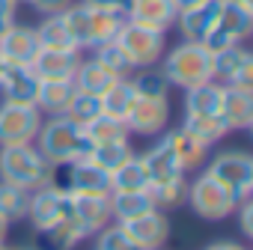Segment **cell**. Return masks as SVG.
<instances>
[{
    "mask_svg": "<svg viewBox=\"0 0 253 250\" xmlns=\"http://www.w3.org/2000/svg\"><path fill=\"white\" fill-rule=\"evenodd\" d=\"M158 69L164 72L170 86L188 89L206 81H214V51L203 42H188L182 39L170 51H164Z\"/></svg>",
    "mask_w": 253,
    "mask_h": 250,
    "instance_id": "obj_1",
    "label": "cell"
},
{
    "mask_svg": "<svg viewBox=\"0 0 253 250\" xmlns=\"http://www.w3.org/2000/svg\"><path fill=\"white\" fill-rule=\"evenodd\" d=\"M33 146H36L54 167H60V164H69V161L86 158L92 143H89L86 131L81 128L78 122H72L66 113H60V116L42 119Z\"/></svg>",
    "mask_w": 253,
    "mask_h": 250,
    "instance_id": "obj_2",
    "label": "cell"
},
{
    "mask_svg": "<svg viewBox=\"0 0 253 250\" xmlns=\"http://www.w3.org/2000/svg\"><path fill=\"white\" fill-rule=\"evenodd\" d=\"M63 21H66V30L72 36V45L84 54V51H92L110 39H116L119 27H122V15L116 12H104V9H92L86 3H69L63 12Z\"/></svg>",
    "mask_w": 253,
    "mask_h": 250,
    "instance_id": "obj_3",
    "label": "cell"
},
{
    "mask_svg": "<svg viewBox=\"0 0 253 250\" xmlns=\"http://www.w3.org/2000/svg\"><path fill=\"white\" fill-rule=\"evenodd\" d=\"M0 182L18 185L24 191H36L54 182V164L33 146H0Z\"/></svg>",
    "mask_w": 253,
    "mask_h": 250,
    "instance_id": "obj_4",
    "label": "cell"
},
{
    "mask_svg": "<svg viewBox=\"0 0 253 250\" xmlns=\"http://www.w3.org/2000/svg\"><path fill=\"white\" fill-rule=\"evenodd\" d=\"M206 173L214 182H220L238 203L253 197V155L250 152H244V149H223V152H217L209 161Z\"/></svg>",
    "mask_w": 253,
    "mask_h": 250,
    "instance_id": "obj_5",
    "label": "cell"
},
{
    "mask_svg": "<svg viewBox=\"0 0 253 250\" xmlns=\"http://www.w3.org/2000/svg\"><path fill=\"white\" fill-rule=\"evenodd\" d=\"M185 203L191 206V211L203 220H226L229 214H235V206L238 200L220 185L214 182L209 173H200L194 182H188V194H185Z\"/></svg>",
    "mask_w": 253,
    "mask_h": 250,
    "instance_id": "obj_6",
    "label": "cell"
},
{
    "mask_svg": "<svg viewBox=\"0 0 253 250\" xmlns=\"http://www.w3.org/2000/svg\"><path fill=\"white\" fill-rule=\"evenodd\" d=\"M119 48L125 51V57L131 60L134 69H146V66H158L164 51H167V33L131 24V21H122L119 33H116Z\"/></svg>",
    "mask_w": 253,
    "mask_h": 250,
    "instance_id": "obj_7",
    "label": "cell"
},
{
    "mask_svg": "<svg viewBox=\"0 0 253 250\" xmlns=\"http://www.w3.org/2000/svg\"><path fill=\"white\" fill-rule=\"evenodd\" d=\"M253 33V9L232 3V0H220V12L217 21L211 27V33L206 36L203 45H209L211 51L229 48V45H241L247 36Z\"/></svg>",
    "mask_w": 253,
    "mask_h": 250,
    "instance_id": "obj_8",
    "label": "cell"
},
{
    "mask_svg": "<svg viewBox=\"0 0 253 250\" xmlns=\"http://www.w3.org/2000/svg\"><path fill=\"white\" fill-rule=\"evenodd\" d=\"M42 113L36 104H12L0 101V146L33 143L42 125Z\"/></svg>",
    "mask_w": 253,
    "mask_h": 250,
    "instance_id": "obj_9",
    "label": "cell"
},
{
    "mask_svg": "<svg viewBox=\"0 0 253 250\" xmlns=\"http://www.w3.org/2000/svg\"><path fill=\"white\" fill-rule=\"evenodd\" d=\"M54 185H60L66 194H110V173L89 158H78L54 167Z\"/></svg>",
    "mask_w": 253,
    "mask_h": 250,
    "instance_id": "obj_10",
    "label": "cell"
},
{
    "mask_svg": "<svg viewBox=\"0 0 253 250\" xmlns=\"http://www.w3.org/2000/svg\"><path fill=\"white\" fill-rule=\"evenodd\" d=\"M27 217L33 223V229H45L51 223H60L66 217H72V208H69V194L48 182L36 191H30V208H27Z\"/></svg>",
    "mask_w": 253,
    "mask_h": 250,
    "instance_id": "obj_11",
    "label": "cell"
},
{
    "mask_svg": "<svg viewBox=\"0 0 253 250\" xmlns=\"http://www.w3.org/2000/svg\"><path fill=\"white\" fill-rule=\"evenodd\" d=\"M170 122V101L167 98H137L125 116L128 134H140V137H158L167 131Z\"/></svg>",
    "mask_w": 253,
    "mask_h": 250,
    "instance_id": "obj_12",
    "label": "cell"
},
{
    "mask_svg": "<svg viewBox=\"0 0 253 250\" xmlns=\"http://www.w3.org/2000/svg\"><path fill=\"white\" fill-rule=\"evenodd\" d=\"M214 81L223 86L253 89V54L244 48V42L214 51Z\"/></svg>",
    "mask_w": 253,
    "mask_h": 250,
    "instance_id": "obj_13",
    "label": "cell"
},
{
    "mask_svg": "<svg viewBox=\"0 0 253 250\" xmlns=\"http://www.w3.org/2000/svg\"><path fill=\"white\" fill-rule=\"evenodd\" d=\"M125 235L131 238V244L137 250H161L170 238V220L161 208H152L140 217H131L122 223Z\"/></svg>",
    "mask_w": 253,
    "mask_h": 250,
    "instance_id": "obj_14",
    "label": "cell"
},
{
    "mask_svg": "<svg viewBox=\"0 0 253 250\" xmlns=\"http://www.w3.org/2000/svg\"><path fill=\"white\" fill-rule=\"evenodd\" d=\"M39 86H42V81L33 72V66L3 63V72H0V98H3V101H12V104H36Z\"/></svg>",
    "mask_w": 253,
    "mask_h": 250,
    "instance_id": "obj_15",
    "label": "cell"
},
{
    "mask_svg": "<svg viewBox=\"0 0 253 250\" xmlns=\"http://www.w3.org/2000/svg\"><path fill=\"white\" fill-rule=\"evenodd\" d=\"M69 208H72V220L81 226L86 238L113 220L107 194H69Z\"/></svg>",
    "mask_w": 253,
    "mask_h": 250,
    "instance_id": "obj_16",
    "label": "cell"
},
{
    "mask_svg": "<svg viewBox=\"0 0 253 250\" xmlns=\"http://www.w3.org/2000/svg\"><path fill=\"white\" fill-rule=\"evenodd\" d=\"M39 54V39H36V27L30 24H9L0 33V60L3 63H15V66H30Z\"/></svg>",
    "mask_w": 253,
    "mask_h": 250,
    "instance_id": "obj_17",
    "label": "cell"
},
{
    "mask_svg": "<svg viewBox=\"0 0 253 250\" xmlns=\"http://www.w3.org/2000/svg\"><path fill=\"white\" fill-rule=\"evenodd\" d=\"M176 15L179 9L173 0H131L128 9H125V21L158 30V33H167L176 24Z\"/></svg>",
    "mask_w": 253,
    "mask_h": 250,
    "instance_id": "obj_18",
    "label": "cell"
},
{
    "mask_svg": "<svg viewBox=\"0 0 253 250\" xmlns=\"http://www.w3.org/2000/svg\"><path fill=\"white\" fill-rule=\"evenodd\" d=\"M81 57L84 54L75 48H39L30 66L39 75V81H72Z\"/></svg>",
    "mask_w": 253,
    "mask_h": 250,
    "instance_id": "obj_19",
    "label": "cell"
},
{
    "mask_svg": "<svg viewBox=\"0 0 253 250\" xmlns=\"http://www.w3.org/2000/svg\"><path fill=\"white\" fill-rule=\"evenodd\" d=\"M220 122L226 125V131H247V128H253V89L223 86Z\"/></svg>",
    "mask_w": 253,
    "mask_h": 250,
    "instance_id": "obj_20",
    "label": "cell"
},
{
    "mask_svg": "<svg viewBox=\"0 0 253 250\" xmlns=\"http://www.w3.org/2000/svg\"><path fill=\"white\" fill-rule=\"evenodd\" d=\"M217 12H220V0H206L200 6H191V9H182L176 15V24L182 39L188 42H206V36L211 33L214 21H217Z\"/></svg>",
    "mask_w": 253,
    "mask_h": 250,
    "instance_id": "obj_21",
    "label": "cell"
},
{
    "mask_svg": "<svg viewBox=\"0 0 253 250\" xmlns=\"http://www.w3.org/2000/svg\"><path fill=\"white\" fill-rule=\"evenodd\" d=\"M161 137H164V143L170 146L173 158L179 161V167H182L185 173H188V170H197V167L206 164V158H209V146H206L203 140H197L191 131H185L182 125H179V128H173V131H164Z\"/></svg>",
    "mask_w": 253,
    "mask_h": 250,
    "instance_id": "obj_22",
    "label": "cell"
},
{
    "mask_svg": "<svg viewBox=\"0 0 253 250\" xmlns=\"http://www.w3.org/2000/svg\"><path fill=\"white\" fill-rule=\"evenodd\" d=\"M220 101H223V83L220 81H206L197 86L185 89V116H220Z\"/></svg>",
    "mask_w": 253,
    "mask_h": 250,
    "instance_id": "obj_23",
    "label": "cell"
},
{
    "mask_svg": "<svg viewBox=\"0 0 253 250\" xmlns=\"http://www.w3.org/2000/svg\"><path fill=\"white\" fill-rule=\"evenodd\" d=\"M140 158H143V164H146L149 185H158V182H170V179H182V176H185V170H182L179 161L173 158V152H170V146L164 143V137H161L149 152H143Z\"/></svg>",
    "mask_w": 253,
    "mask_h": 250,
    "instance_id": "obj_24",
    "label": "cell"
},
{
    "mask_svg": "<svg viewBox=\"0 0 253 250\" xmlns=\"http://www.w3.org/2000/svg\"><path fill=\"white\" fill-rule=\"evenodd\" d=\"M86 235L81 232V226L66 217L60 223H51L45 229H36V247L39 250H75Z\"/></svg>",
    "mask_w": 253,
    "mask_h": 250,
    "instance_id": "obj_25",
    "label": "cell"
},
{
    "mask_svg": "<svg viewBox=\"0 0 253 250\" xmlns=\"http://www.w3.org/2000/svg\"><path fill=\"white\" fill-rule=\"evenodd\" d=\"M107 200H110V217L116 223H125V220L140 217L155 208L149 191H110Z\"/></svg>",
    "mask_w": 253,
    "mask_h": 250,
    "instance_id": "obj_26",
    "label": "cell"
},
{
    "mask_svg": "<svg viewBox=\"0 0 253 250\" xmlns=\"http://www.w3.org/2000/svg\"><path fill=\"white\" fill-rule=\"evenodd\" d=\"M72 98H75V83L72 81H42L36 107H39L42 116H60V113H66Z\"/></svg>",
    "mask_w": 253,
    "mask_h": 250,
    "instance_id": "obj_27",
    "label": "cell"
},
{
    "mask_svg": "<svg viewBox=\"0 0 253 250\" xmlns=\"http://www.w3.org/2000/svg\"><path fill=\"white\" fill-rule=\"evenodd\" d=\"M113 81H119V78H113L107 69H101L92 57H81V63H78V69H75V78H72V83H75V89L78 92H86V95H101Z\"/></svg>",
    "mask_w": 253,
    "mask_h": 250,
    "instance_id": "obj_28",
    "label": "cell"
},
{
    "mask_svg": "<svg viewBox=\"0 0 253 250\" xmlns=\"http://www.w3.org/2000/svg\"><path fill=\"white\" fill-rule=\"evenodd\" d=\"M134 155V146H131V137H119V140H107V143H92L89 146V161L98 164L104 173H113L119 164H125Z\"/></svg>",
    "mask_w": 253,
    "mask_h": 250,
    "instance_id": "obj_29",
    "label": "cell"
},
{
    "mask_svg": "<svg viewBox=\"0 0 253 250\" xmlns=\"http://www.w3.org/2000/svg\"><path fill=\"white\" fill-rule=\"evenodd\" d=\"M110 191H149V173L140 155H131L110 173Z\"/></svg>",
    "mask_w": 253,
    "mask_h": 250,
    "instance_id": "obj_30",
    "label": "cell"
},
{
    "mask_svg": "<svg viewBox=\"0 0 253 250\" xmlns=\"http://www.w3.org/2000/svg\"><path fill=\"white\" fill-rule=\"evenodd\" d=\"M98 98H101V113H107V116L125 122V116H128V110H131V104H134V89H131L128 78H119V81H113Z\"/></svg>",
    "mask_w": 253,
    "mask_h": 250,
    "instance_id": "obj_31",
    "label": "cell"
},
{
    "mask_svg": "<svg viewBox=\"0 0 253 250\" xmlns=\"http://www.w3.org/2000/svg\"><path fill=\"white\" fill-rule=\"evenodd\" d=\"M128 83L137 98H167V92H170V83L158 66L137 69L134 75H128Z\"/></svg>",
    "mask_w": 253,
    "mask_h": 250,
    "instance_id": "obj_32",
    "label": "cell"
},
{
    "mask_svg": "<svg viewBox=\"0 0 253 250\" xmlns=\"http://www.w3.org/2000/svg\"><path fill=\"white\" fill-rule=\"evenodd\" d=\"M27 208H30V191L0 182V217L6 223H18L27 217Z\"/></svg>",
    "mask_w": 253,
    "mask_h": 250,
    "instance_id": "obj_33",
    "label": "cell"
},
{
    "mask_svg": "<svg viewBox=\"0 0 253 250\" xmlns=\"http://www.w3.org/2000/svg\"><path fill=\"white\" fill-rule=\"evenodd\" d=\"M89 57H92L101 69H107L113 78H128V75L134 72L131 60L125 57V51L119 48V42H116V39H110V42H104V45L92 48V51H89Z\"/></svg>",
    "mask_w": 253,
    "mask_h": 250,
    "instance_id": "obj_34",
    "label": "cell"
},
{
    "mask_svg": "<svg viewBox=\"0 0 253 250\" xmlns=\"http://www.w3.org/2000/svg\"><path fill=\"white\" fill-rule=\"evenodd\" d=\"M182 128L191 131L197 140H203L209 149H211L214 143H220V140L229 134L226 125L220 122V116H185V119H182Z\"/></svg>",
    "mask_w": 253,
    "mask_h": 250,
    "instance_id": "obj_35",
    "label": "cell"
},
{
    "mask_svg": "<svg viewBox=\"0 0 253 250\" xmlns=\"http://www.w3.org/2000/svg\"><path fill=\"white\" fill-rule=\"evenodd\" d=\"M36 39H39V48H75L72 45V36L66 30V21L60 12L54 15H45L36 27ZM78 51V48H75Z\"/></svg>",
    "mask_w": 253,
    "mask_h": 250,
    "instance_id": "obj_36",
    "label": "cell"
},
{
    "mask_svg": "<svg viewBox=\"0 0 253 250\" xmlns=\"http://www.w3.org/2000/svg\"><path fill=\"white\" fill-rule=\"evenodd\" d=\"M84 131L89 137V143H107V140H119V137H131L128 125L122 119H113L107 113H98L89 125H84Z\"/></svg>",
    "mask_w": 253,
    "mask_h": 250,
    "instance_id": "obj_37",
    "label": "cell"
},
{
    "mask_svg": "<svg viewBox=\"0 0 253 250\" xmlns=\"http://www.w3.org/2000/svg\"><path fill=\"white\" fill-rule=\"evenodd\" d=\"M185 194H188V179H170V182H158V185H149V197L155 203V208L167 211V208H176L185 203Z\"/></svg>",
    "mask_w": 253,
    "mask_h": 250,
    "instance_id": "obj_38",
    "label": "cell"
},
{
    "mask_svg": "<svg viewBox=\"0 0 253 250\" xmlns=\"http://www.w3.org/2000/svg\"><path fill=\"white\" fill-rule=\"evenodd\" d=\"M98 113H101V98H98V95H86V92H78V89H75V98L69 101L66 116H69L72 122H78L81 128H84V125H89Z\"/></svg>",
    "mask_w": 253,
    "mask_h": 250,
    "instance_id": "obj_39",
    "label": "cell"
},
{
    "mask_svg": "<svg viewBox=\"0 0 253 250\" xmlns=\"http://www.w3.org/2000/svg\"><path fill=\"white\" fill-rule=\"evenodd\" d=\"M95 250H137V247L131 244L128 235H125L122 223L110 220L107 226H101V229L95 232Z\"/></svg>",
    "mask_w": 253,
    "mask_h": 250,
    "instance_id": "obj_40",
    "label": "cell"
},
{
    "mask_svg": "<svg viewBox=\"0 0 253 250\" xmlns=\"http://www.w3.org/2000/svg\"><path fill=\"white\" fill-rule=\"evenodd\" d=\"M235 211H238V226H241V232H244L247 238H253V197L241 200V203L235 206Z\"/></svg>",
    "mask_w": 253,
    "mask_h": 250,
    "instance_id": "obj_41",
    "label": "cell"
},
{
    "mask_svg": "<svg viewBox=\"0 0 253 250\" xmlns=\"http://www.w3.org/2000/svg\"><path fill=\"white\" fill-rule=\"evenodd\" d=\"M18 3H27V6L36 9L39 15H54V12H63L72 0H18Z\"/></svg>",
    "mask_w": 253,
    "mask_h": 250,
    "instance_id": "obj_42",
    "label": "cell"
},
{
    "mask_svg": "<svg viewBox=\"0 0 253 250\" xmlns=\"http://www.w3.org/2000/svg\"><path fill=\"white\" fill-rule=\"evenodd\" d=\"M81 3H86L92 9H104V12H116V15L125 18V9H128L131 0H81Z\"/></svg>",
    "mask_w": 253,
    "mask_h": 250,
    "instance_id": "obj_43",
    "label": "cell"
},
{
    "mask_svg": "<svg viewBox=\"0 0 253 250\" xmlns=\"http://www.w3.org/2000/svg\"><path fill=\"white\" fill-rule=\"evenodd\" d=\"M18 15V0H0V33H3Z\"/></svg>",
    "mask_w": 253,
    "mask_h": 250,
    "instance_id": "obj_44",
    "label": "cell"
},
{
    "mask_svg": "<svg viewBox=\"0 0 253 250\" xmlns=\"http://www.w3.org/2000/svg\"><path fill=\"white\" fill-rule=\"evenodd\" d=\"M203 250H247V247L238 244V241H211V244H206Z\"/></svg>",
    "mask_w": 253,
    "mask_h": 250,
    "instance_id": "obj_45",
    "label": "cell"
},
{
    "mask_svg": "<svg viewBox=\"0 0 253 250\" xmlns=\"http://www.w3.org/2000/svg\"><path fill=\"white\" fill-rule=\"evenodd\" d=\"M176 3V9L182 12V9H191V6H200V3H206V0H173Z\"/></svg>",
    "mask_w": 253,
    "mask_h": 250,
    "instance_id": "obj_46",
    "label": "cell"
},
{
    "mask_svg": "<svg viewBox=\"0 0 253 250\" xmlns=\"http://www.w3.org/2000/svg\"><path fill=\"white\" fill-rule=\"evenodd\" d=\"M6 232H9V223L0 217V244H6Z\"/></svg>",
    "mask_w": 253,
    "mask_h": 250,
    "instance_id": "obj_47",
    "label": "cell"
},
{
    "mask_svg": "<svg viewBox=\"0 0 253 250\" xmlns=\"http://www.w3.org/2000/svg\"><path fill=\"white\" fill-rule=\"evenodd\" d=\"M232 3H241V6H250L253 9V0H232Z\"/></svg>",
    "mask_w": 253,
    "mask_h": 250,
    "instance_id": "obj_48",
    "label": "cell"
},
{
    "mask_svg": "<svg viewBox=\"0 0 253 250\" xmlns=\"http://www.w3.org/2000/svg\"><path fill=\"white\" fill-rule=\"evenodd\" d=\"M9 250H39V247H36V244H33V247H30V244H24V247H9Z\"/></svg>",
    "mask_w": 253,
    "mask_h": 250,
    "instance_id": "obj_49",
    "label": "cell"
},
{
    "mask_svg": "<svg viewBox=\"0 0 253 250\" xmlns=\"http://www.w3.org/2000/svg\"><path fill=\"white\" fill-rule=\"evenodd\" d=\"M0 250H9V247H6V244H0Z\"/></svg>",
    "mask_w": 253,
    "mask_h": 250,
    "instance_id": "obj_50",
    "label": "cell"
},
{
    "mask_svg": "<svg viewBox=\"0 0 253 250\" xmlns=\"http://www.w3.org/2000/svg\"><path fill=\"white\" fill-rule=\"evenodd\" d=\"M0 72H3V60H0Z\"/></svg>",
    "mask_w": 253,
    "mask_h": 250,
    "instance_id": "obj_51",
    "label": "cell"
}]
</instances>
